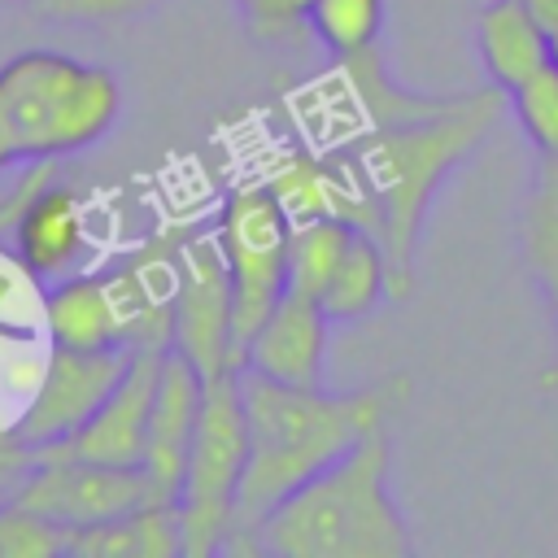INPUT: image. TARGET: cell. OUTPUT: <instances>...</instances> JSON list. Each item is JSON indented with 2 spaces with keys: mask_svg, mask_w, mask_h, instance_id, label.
<instances>
[{
  "mask_svg": "<svg viewBox=\"0 0 558 558\" xmlns=\"http://www.w3.org/2000/svg\"><path fill=\"white\" fill-rule=\"evenodd\" d=\"M235 4H240L244 26H248L257 39L292 44L296 35H305L310 4H314V0H235Z\"/></svg>",
  "mask_w": 558,
  "mask_h": 558,
  "instance_id": "cell-22",
  "label": "cell"
},
{
  "mask_svg": "<svg viewBox=\"0 0 558 558\" xmlns=\"http://www.w3.org/2000/svg\"><path fill=\"white\" fill-rule=\"evenodd\" d=\"M122 113L113 70L31 48L0 65V131L13 161L65 157L100 144Z\"/></svg>",
  "mask_w": 558,
  "mask_h": 558,
  "instance_id": "cell-4",
  "label": "cell"
},
{
  "mask_svg": "<svg viewBox=\"0 0 558 558\" xmlns=\"http://www.w3.org/2000/svg\"><path fill=\"white\" fill-rule=\"evenodd\" d=\"M126 362H131V344H109V349L52 344L39 384H35L26 410L9 423V432L31 453H44V449L70 440L96 414V405L109 397V388L122 379Z\"/></svg>",
  "mask_w": 558,
  "mask_h": 558,
  "instance_id": "cell-8",
  "label": "cell"
},
{
  "mask_svg": "<svg viewBox=\"0 0 558 558\" xmlns=\"http://www.w3.org/2000/svg\"><path fill=\"white\" fill-rule=\"evenodd\" d=\"M65 554L78 558H179L183 523L174 501H148L118 519L65 532Z\"/></svg>",
  "mask_w": 558,
  "mask_h": 558,
  "instance_id": "cell-16",
  "label": "cell"
},
{
  "mask_svg": "<svg viewBox=\"0 0 558 558\" xmlns=\"http://www.w3.org/2000/svg\"><path fill=\"white\" fill-rule=\"evenodd\" d=\"M288 240H292V222L266 183L235 187L222 201L214 244L222 253L227 283H231V331H235L240 357L257 323L270 314V305L288 288Z\"/></svg>",
  "mask_w": 558,
  "mask_h": 558,
  "instance_id": "cell-6",
  "label": "cell"
},
{
  "mask_svg": "<svg viewBox=\"0 0 558 558\" xmlns=\"http://www.w3.org/2000/svg\"><path fill=\"white\" fill-rule=\"evenodd\" d=\"M166 349L170 344H135L122 379L109 388V397L96 405V414L70 440H61V445H52L44 453H70V458H87V462L140 466L144 462V436H148V414H153V392H157V375H161Z\"/></svg>",
  "mask_w": 558,
  "mask_h": 558,
  "instance_id": "cell-10",
  "label": "cell"
},
{
  "mask_svg": "<svg viewBox=\"0 0 558 558\" xmlns=\"http://www.w3.org/2000/svg\"><path fill=\"white\" fill-rule=\"evenodd\" d=\"M9 166H17V161H13V153H9V140H4V131H0V174H4Z\"/></svg>",
  "mask_w": 558,
  "mask_h": 558,
  "instance_id": "cell-26",
  "label": "cell"
},
{
  "mask_svg": "<svg viewBox=\"0 0 558 558\" xmlns=\"http://www.w3.org/2000/svg\"><path fill=\"white\" fill-rule=\"evenodd\" d=\"M541 388H545V392H558V357L541 371Z\"/></svg>",
  "mask_w": 558,
  "mask_h": 558,
  "instance_id": "cell-25",
  "label": "cell"
},
{
  "mask_svg": "<svg viewBox=\"0 0 558 558\" xmlns=\"http://www.w3.org/2000/svg\"><path fill=\"white\" fill-rule=\"evenodd\" d=\"M9 497L39 510L44 519H52L65 532L118 519L148 501H166L153 488V480L144 475V466L87 462V458H70V453H39L31 462V471L13 484Z\"/></svg>",
  "mask_w": 558,
  "mask_h": 558,
  "instance_id": "cell-7",
  "label": "cell"
},
{
  "mask_svg": "<svg viewBox=\"0 0 558 558\" xmlns=\"http://www.w3.org/2000/svg\"><path fill=\"white\" fill-rule=\"evenodd\" d=\"M13 248L26 275L65 279L87 253V205L65 183L48 179L13 222Z\"/></svg>",
  "mask_w": 558,
  "mask_h": 558,
  "instance_id": "cell-13",
  "label": "cell"
},
{
  "mask_svg": "<svg viewBox=\"0 0 558 558\" xmlns=\"http://www.w3.org/2000/svg\"><path fill=\"white\" fill-rule=\"evenodd\" d=\"M410 375H384L366 388L336 392L327 384H283L257 371H240L244 405V480L235 493V519L227 549H248L257 523L310 475L344 458L371 432L405 405Z\"/></svg>",
  "mask_w": 558,
  "mask_h": 558,
  "instance_id": "cell-2",
  "label": "cell"
},
{
  "mask_svg": "<svg viewBox=\"0 0 558 558\" xmlns=\"http://www.w3.org/2000/svg\"><path fill=\"white\" fill-rule=\"evenodd\" d=\"M545 35H549V65L558 70V26H554V31H545Z\"/></svg>",
  "mask_w": 558,
  "mask_h": 558,
  "instance_id": "cell-27",
  "label": "cell"
},
{
  "mask_svg": "<svg viewBox=\"0 0 558 558\" xmlns=\"http://www.w3.org/2000/svg\"><path fill=\"white\" fill-rule=\"evenodd\" d=\"M519 240L527 270L536 275L558 336V157H536V179L519 214Z\"/></svg>",
  "mask_w": 558,
  "mask_h": 558,
  "instance_id": "cell-18",
  "label": "cell"
},
{
  "mask_svg": "<svg viewBox=\"0 0 558 558\" xmlns=\"http://www.w3.org/2000/svg\"><path fill=\"white\" fill-rule=\"evenodd\" d=\"M384 13H388L384 0H314L305 31L340 65V61H357L379 48Z\"/></svg>",
  "mask_w": 558,
  "mask_h": 558,
  "instance_id": "cell-19",
  "label": "cell"
},
{
  "mask_svg": "<svg viewBox=\"0 0 558 558\" xmlns=\"http://www.w3.org/2000/svg\"><path fill=\"white\" fill-rule=\"evenodd\" d=\"M201 397H205V375L183 353L166 349L157 392H153L148 436H144V462H140L166 501H174V493H179L183 462H187L192 432H196V414H201Z\"/></svg>",
  "mask_w": 558,
  "mask_h": 558,
  "instance_id": "cell-12",
  "label": "cell"
},
{
  "mask_svg": "<svg viewBox=\"0 0 558 558\" xmlns=\"http://www.w3.org/2000/svg\"><path fill=\"white\" fill-rule=\"evenodd\" d=\"M248 554L275 558H410V523L392 497L388 427L292 488L253 532Z\"/></svg>",
  "mask_w": 558,
  "mask_h": 558,
  "instance_id": "cell-3",
  "label": "cell"
},
{
  "mask_svg": "<svg viewBox=\"0 0 558 558\" xmlns=\"http://www.w3.org/2000/svg\"><path fill=\"white\" fill-rule=\"evenodd\" d=\"M244 405H240V371L205 379L192 449L183 462V480L174 493V510L183 523V558H209L227 549L235 493L244 480Z\"/></svg>",
  "mask_w": 558,
  "mask_h": 558,
  "instance_id": "cell-5",
  "label": "cell"
},
{
  "mask_svg": "<svg viewBox=\"0 0 558 558\" xmlns=\"http://www.w3.org/2000/svg\"><path fill=\"white\" fill-rule=\"evenodd\" d=\"M501 109L506 96L497 87L440 96L432 109L379 122L336 148L362 205V231H371L388 257L392 301H405L414 292L418 240L436 192L488 140Z\"/></svg>",
  "mask_w": 558,
  "mask_h": 558,
  "instance_id": "cell-1",
  "label": "cell"
},
{
  "mask_svg": "<svg viewBox=\"0 0 558 558\" xmlns=\"http://www.w3.org/2000/svg\"><path fill=\"white\" fill-rule=\"evenodd\" d=\"M514 122L523 126L536 157H558V70L541 65L532 78H523L514 92H506Z\"/></svg>",
  "mask_w": 558,
  "mask_h": 558,
  "instance_id": "cell-20",
  "label": "cell"
},
{
  "mask_svg": "<svg viewBox=\"0 0 558 558\" xmlns=\"http://www.w3.org/2000/svg\"><path fill=\"white\" fill-rule=\"evenodd\" d=\"M527 9H532V17L545 26V31H554L558 26V0H523Z\"/></svg>",
  "mask_w": 558,
  "mask_h": 558,
  "instance_id": "cell-24",
  "label": "cell"
},
{
  "mask_svg": "<svg viewBox=\"0 0 558 558\" xmlns=\"http://www.w3.org/2000/svg\"><path fill=\"white\" fill-rule=\"evenodd\" d=\"M392 296V275H388V257L379 248V240L362 227H353L344 253L336 257L323 292H318V305L331 323H357L366 314H375L384 301Z\"/></svg>",
  "mask_w": 558,
  "mask_h": 558,
  "instance_id": "cell-17",
  "label": "cell"
},
{
  "mask_svg": "<svg viewBox=\"0 0 558 558\" xmlns=\"http://www.w3.org/2000/svg\"><path fill=\"white\" fill-rule=\"evenodd\" d=\"M65 554V527L22 506L17 497L0 501V558H57Z\"/></svg>",
  "mask_w": 558,
  "mask_h": 558,
  "instance_id": "cell-21",
  "label": "cell"
},
{
  "mask_svg": "<svg viewBox=\"0 0 558 558\" xmlns=\"http://www.w3.org/2000/svg\"><path fill=\"white\" fill-rule=\"evenodd\" d=\"M475 48L501 96L549 65V35L523 0H484L475 13Z\"/></svg>",
  "mask_w": 558,
  "mask_h": 558,
  "instance_id": "cell-15",
  "label": "cell"
},
{
  "mask_svg": "<svg viewBox=\"0 0 558 558\" xmlns=\"http://www.w3.org/2000/svg\"><path fill=\"white\" fill-rule=\"evenodd\" d=\"M44 323L52 344L70 349H109L126 344V314L113 275H65L44 296Z\"/></svg>",
  "mask_w": 558,
  "mask_h": 558,
  "instance_id": "cell-14",
  "label": "cell"
},
{
  "mask_svg": "<svg viewBox=\"0 0 558 558\" xmlns=\"http://www.w3.org/2000/svg\"><path fill=\"white\" fill-rule=\"evenodd\" d=\"M327 327H331V318L323 314V305L314 296L283 288V296L270 305V314L248 336L240 371H257L266 379H283V384H323Z\"/></svg>",
  "mask_w": 558,
  "mask_h": 558,
  "instance_id": "cell-11",
  "label": "cell"
},
{
  "mask_svg": "<svg viewBox=\"0 0 558 558\" xmlns=\"http://www.w3.org/2000/svg\"><path fill=\"white\" fill-rule=\"evenodd\" d=\"M170 349L183 353L205 379L240 371L235 331H231V283L214 235L183 244L174 257Z\"/></svg>",
  "mask_w": 558,
  "mask_h": 558,
  "instance_id": "cell-9",
  "label": "cell"
},
{
  "mask_svg": "<svg viewBox=\"0 0 558 558\" xmlns=\"http://www.w3.org/2000/svg\"><path fill=\"white\" fill-rule=\"evenodd\" d=\"M157 0H31V9L48 22H70V26H87V22H122L135 13H148Z\"/></svg>",
  "mask_w": 558,
  "mask_h": 558,
  "instance_id": "cell-23",
  "label": "cell"
}]
</instances>
